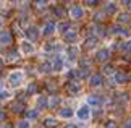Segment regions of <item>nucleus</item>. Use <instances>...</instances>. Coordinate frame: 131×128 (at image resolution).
Returning <instances> with one entry per match:
<instances>
[{
    "instance_id": "6e6552de",
    "label": "nucleus",
    "mask_w": 131,
    "mask_h": 128,
    "mask_svg": "<svg viewBox=\"0 0 131 128\" xmlns=\"http://www.w3.org/2000/svg\"><path fill=\"white\" fill-rule=\"evenodd\" d=\"M108 55H110L108 49H100V50H97V54H95V58H97L99 62H105V60L108 58Z\"/></svg>"
},
{
    "instance_id": "e433bc0d",
    "label": "nucleus",
    "mask_w": 131,
    "mask_h": 128,
    "mask_svg": "<svg viewBox=\"0 0 131 128\" xmlns=\"http://www.w3.org/2000/svg\"><path fill=\"white\" fill-rule=\"evenodd\" d=\"M107 128H117V123H115V122H108V123H107Z\"/></svg>"
},
{
    "instance_id": "2f4dec72",
    "label": "nucleus",
    "mask_w": 131,
    "mask_h": 128,
    "mask_svg": "<svg viewBox=\"0 0 131 128\" xmlns=\"http://www.w3.org/2000/svg\"><path fill=\"white\" fill-rule=\"evenodd\" d=\"M29 126H31V123H29L28 120H21L18 123V128H29Z\"/></svg>"
},
{
    "instance_id": "f704fd0d",
    "label": "nucleus",
    "mask_w": 131,
    "mask_h": 128,
    "mask_svg": "<svg viewBox=\"0 0 131 128\" xmlns=\"http://www.w3.org/2000/svg\"><path fill=\"white\" fill-rule=\"evenodd\" d=\"M8 97H10L8 91H0V99H8Z\"/></svg>"
},
{
    "instance_id": "412c9836",
    "label": "nucleus",
    "mask_w": 131,
    "mask_h": 128,
    "mask_svg": "<svg viewBox=\"0 0 131 128\" xmlns=\"http://www.w3.org/2000/svg\"><path fill=\"white\" fill-rule=\"evenodd\" d=\"M115 12H117V3H113V2H110L105 5V13H108V15H113Z\"/></svg>"
},
{
    "instance_id": "473e14b6",
    "label": "nucleus",
    "mask_w": 131,
    "mask_h": 128,
    "mask_svg": "<svg viewBox=\"0 0 131 128\" xmlns=\"http://www.w3.org/2000/svg\"><path fill=\"white\" fill-rule=\"evenodd\" d=\"M122 49H123V50H131V39H129V41H126V42L122 45Z\"/></svg>"
},
{
    "instance_id": "a19ab883",
    "label": "nucleus",
    "mask_w": 131,
    "mask_h": 128,
    "mask_svg": "<svg viewBox=\"0 0 131 128\" xmlns=\"http://www.w3.org/2000/svg\"><path fill=\"white\" fill-rule=\"evenodd\" d=\"M2 66H3V60L0 58V68H2Z\"/></svg>"
},
{
    "instance_id": "4468645a",
    "label": "nucleus",
    "mask_w": 131,
    "mask_h": 128,
    "mask_svg": "<svg viewBox=\"0 0 131 128\" xmlns=\"http://www.w3.org/2000/svg\"><path fill=\"white\" fill-rule=\"evenodd\" d=\"M55 29H57V26H55L53 23H47V24L44 26L42 33H44V36H50V34H53V33H55Z\"/></svg>"
},
{
    "instance_id": "ea45409f",
    "label": "nucleus",
    "mask_w": 131,
    "mask_h": 128,
    "mask_svg": "<svg viewBox=\"0 0 131 128\" xmlns=\"http://www.w3.org/2000/svg\"><path fill=\"white\" fill-rule=\"evenodd\" d=\"M99 2H88V5H91V7H94V5H97Z\"/></svg>"
},
{
    "instance_id": "7c9ffc66",
    "label": "nucleus",
    "mask_w": 131,
    "mask_h": 128,
    "mask_svg": "<svg viewBox=\"0 0 131 128\" xmlns=\"http://www.w3.org/2000/svg\"><path fill=\"white\" fill-rule=\"evenodd\" d=\"M104 73H105V75H112V73H113V66H112V65H105V66H104Z\"/></svg>"
},
{
    "instance_id": "dca6fc26",
    "label": "nucleus",
    "mask_w": 131,
    "mask_h": 128,
    "mask_svg": "<svg viewBox=\"0 0 131 128\" xmlns=\"http://www.w3.org/2000/svg\"><path fill=\"white\" fill-rule=\"evenodd\" d=\"M53 70H57V71H60L63 68V58L60 57V55H57V57H55V60H53Z\"/></svg>"
},
{
    "instance_id": "0eeeda50",
    "label": "nucleus",
    "mask_w": 131,
    "mask_h": 128,
    "mask_svg": "<svg viewBox=\"0 0 131 128\" xmlns=\"http://www.w3.org/2000/svg\"><path fill=\"white\" fill-rule=\"evenodd\" d=\"M73 115H74V112L70 107H63V109L58 110V117H62V119H71Z\"/></svg>"
},
{
    "instance_id": "c756f323",
    "label": "nucleus",
    "mask_w": 131,
    "mask_h": 128,
    "mask_svg": "<svg viewBox=\"0 0 131 128\" xmlns=\"http://www.w3.org/2000/svg\"><path fill=\"white\" fill-rule=\"evenodd\" d=\"M7 55H8L10 60H16V58H18V50H10Z\"/></svg>"
},
{
    "instance_id": "9d476101",
    "label": "nucleus",
    "mask_w": 131,
    "mask_h": 128,
    "mask_svg": "<svg viewBox=\"0 0 131 128\" xmlns=\"http://www.w3.org/2000/svg\"><path fill=\"white\" fill-rule=\"evenodd\" d=\"M112 80H113V83H115V84H123V83H126V80H128V78H126V75H125V73H120V71H118V73H115V75H113V78H112Z\"/></svg>"
},
{
    "instance_id": "5701e85b",
    "label": "nucleus",
    "mask_w": 131,
    "mask_h": 128,
    "mask_svg": "<svg viewBox=\"0 0 131 128\" xmlns=\"http://www.w3.org/2000/svg\"><path fill=\"white\" fill-rule=\"evenodd\" d=\"M112 33H113V34H123V36H128V31H126V29H123V28H120V26H113V28H112Z\"/></svg>"
},
{
    "instance_id": "72a5a7b5",
    "label": "nucleus",
    "mask_w": 131,
    "mask_h": 128,
    "mask_svg": "<svg viewBox=\"0 0 131 128\" xmlns=\"http://www.w3.org/2000/svg\"><path fill=\"white\" fill-rule=\"evenodd\" d=\"M55 15H57V16H63V15H65L63 8L62 7H57V8H55Z\"/></svg>"
},
{
    "instance_id": "c03bdc74",
    "label": "nucleus",
    "mask_w": 131,
    "mask_h": 128,
    "mask_svg": "<svg viewBox=\"0 0 131 128\" xmlns=\"http://www.w3.org/2000/svg\"><path fill=\"white\" fill-rule=\"evenodd\" d=\"M129 80H131V78H129Z\"/></svg>"
},
{
    "instance_id": "37998d69",
    "label": "nucleus",
    "mask_w": 131,
    "mask_h": 128,
    "mask_svg": "<svg viewBox=\"0 0 131 128\" xmlns=\"http://www.w3.org/2000/svg\"><path fill=\"white\" fill-rule=\"evenodd\" d=\"M0 83H2V80H0Z\"/></svg>"
},
{
    "instance_id": "bb28decb",
    "label": "nucleus",
    "mask_w": 131,
    "mask_h": 128,
    "mask_svg": "<svg viewBox=\"0 0 131 128\" xmlns=\"http://www.w3.org/2000/svg\"><path fill=\"white\" fill-rule=\"evenodd\" d=\"M36 91H37V86H36V83H31V84L28 86L26 93H28V94H34V93H36Z\"/></svg>"
},
{
    "instance_id": "9b49d317",
    "label": "nucleus",
    "mask_w": 131,
    "mask_h": 128,
    "mask_svg": "<svg viewBox=\"0 0 131 128\" xmlns=\"http://www.w3.org/2000/svg\"><path fill=\"white\" fill-rule=\"evenodd\" d=\"M0 44H12V33L10 31L0 33Z\"/></svg>"
},
{
    "instance_id": "ddd939ff",
    "label": "nucleus",
    "mask_w": 131,
    "mask_h": 128,
    "mask_svg": "<svg viewBox=\"0 0 131 128\" xmlns=\"http://www.w3.org/2000/svg\"><path fill=\"white\" fill-rule=\"evenodd\" d=\"M36 105H37V109H47V107H49L47 97H45V96H39L37 101H36Z\"/></svg>"
},
{
    "instance_id": "4be33fe9",
    "label": "nucleus",
    "mask_w": 131,
    "mask_h": 128,
    "mask_svg": "<svg viewBox=\"0 0 131 128\" xmlns=\"http://www.w3.org/2000/svg\"><path fill=\"white\" fill-rule=\"evenodd\" d=\"M52 70H53V65L50 62H44L41 65V71H42V73H49V71H52Z\"/></svg>"
},
{
    "instance_id": "7ed1b4c3",
    "label": "nucleus",
    "mask_w": 131,
    "mask_h": 128,
    "mask_svg": "<svg viewBox=\"0 0 131 128\" xmlns=\"http://www.w3.org/2000/svg\"><path fill=\"white\" fill-rule=\"evenodd\" d=\"M24 34H26V37H28L29 42H31V41H37V37H39V29L36 26H29L26 31H24Z\"/></svg>"
},
{
    "instance_id": "6ab92c4d",
    "label": "nucleus",
    "mask_w": 131,
    "mask_h": 128,
    "mask_svg": "<svg viewBox=\"0 0 131 128\" xmlns=\"http://www.w3.org/2000/svg\"><path fill=\"white\" fill-rule=\"evenodd\" d=\"M44 125L47 128H55V126H57V119H53V117H47V119L44 120Z\"/></svg>"
},
{
    "instance_id": "4c0bfd02",
    "label": "nucleus",
    "mask_w": 131,
    "mask_h": 128,
    "mask_svg": "<svg viewBox=\"0 0 131 128\" xmlns=\"http://www.w3.org/2000/svg\"><path fill=\"white\" fill-rule=\"evenodd\" d=\"M125 128H131V120H126V123H125Z\"/></svg>"
},
{
    "instance_id": "f257e3e1",
    "label": "nucleus",
    "mask_w": 131,
    "mask_h": 128,
    "mask_svg": "<svg viewBox=\"0 0 131 128\" xmlns=\"http://www.w3.org/2000/svg\"><path fill=\"white\" fill-rule=\"evenodd\" d=\"M23 78H24L23 71H12L10 76H8V84L12 86V88H18V86L23 83Z\"/></svg>"
},
{
    "instance_id": "a878e982",
    "label": "nucleus",
    "mask_w": 131,
    "mask_h": 128,
    "mask_svg": "<svg viewBox=\"0 0 131 128\" xmlns=\"http://www.w3.org/2000/svg\"><path fill=\"white\" fill-rule=\"evenodd\" d=\"M79 76H81V71H78V70H70L68 71V78H79Z\"/></svg>"
},
{
    "instance_id": "58836bf2",
    "label": "nucleus",
    "mask_w": 131,
    "mask_h": 128,
    "mask_svg": "<svg viewBox=\"0 0 131 128\" xmlns=\"http://www.w3.org/2000/svg\"><path fill=\"white\" fill-rule=\"evenodd\" d=\"M45 5H47L45 2H37V7H45Z\"/></svg>"
},
{
    "instance_id": "b1692460",
    "label": "nucleus",
    "mask_w": 131,
    "mask_h": 128,
    "mask_svg": "<svg viewBox=\"0 0 131 128\" xmlns=\"http://www.w3.org/2000/svg\"><path fill=\"white\" fill-rule=\"evenodd\" d=\"M118 21H120V23H129V21H131V16H129L128 13H122V15L118 16Z\"/></svg>"
},
{
    "instance_id": "f03ea898",
    "label": "nucleus",
    "mask_w": 131,
    "mask_h": 128,
    "mask_svg": "<svg viewBox=\"0 0 131 128\" xmlns=\"http://www.w3.org/2000/svg\"><path fill=\"white\" fill-rule=\"evenodd\" d=\"M76 117L79 120H89V117H91V109H89V105H81L79 109L76 110Z\"/></svg>"
},
{
    "instance_id": "a211bd4d",
    "label": "nucleus",
    "mask_w": 131,
    "mask_h": 128,
    "mask_svg": "<svg viewBox=\"0 0 131 128\" xmlns=\"http://www.w3.org/2000/svg\"><path fill=\"white\" fill-rule=\"evenodd\" d=\"M95 44H97V37H95V36H91V37H88V39H86V42H84L86 49H92Z\"/></svg>"
},
{
    "instance_id": "f8f14e48",
    "label": "nucleus",
    "mask_w": 131,
    "mask_h": 128,
    "mask_svg": "<svg viewBox=\"0 0 131 128\" xmlns=\"http://www.w3.org/2000/svg\"><path fill=\"white\" fill-rule=\"evenodd\" d=\"M89 84L94 86V88H97V86L102 84V75H92L89 78Z\"/></svg>"
},
{
    "instance_id": "cd10ccee",
    "label": "nucleus",
    "mask_w": 131,
    "mask_h": 128,
    "mask_svg": "<svg viewBox=\"0 0 131 128\" xmlns=\"http://www.w3.org/2000/svg\"><path fill=\"white\" fill-rule=\"evenodd\" d=\"M12 109H13V112H23V104L21 102H15L12 105Z\"/></svg>"
},
{
    "instance_id": "1a4fd4ad",
    "label": "nucleus",
    "mask_w": 131,
    "mask_h": 128,
    "mask_svg": "<svg viewBox=\"0 0 131 128\" xmlns=\"http://www.w3.org/2000/svg\"><path fill=\"white\" fill-rule=\"evenodd\" d=\"M102 104V101H100V97L97 94H91L88 96V105H94V107H97Z\"/></svg>"
},
{
    "instance_id": "423d86ee",
    "label": "nucleus",
    "mask_w": 131,
    "mask_h": 128,
    "mask_svg": "<svg viewBox=\"0 0 131 128\" xmlns=\"http://www.w3.org/2000/svg\"><path fill=\"white\" fill-rule=\"evenodd\" d=\"M21 50H23L24 55H29V54L34 52V45L29 42V41H23L21 42Z\"/></svg>"
},
{
    "instance_id": "20e7f679",
    "label": "nucleus",
    "mask_w": 131,
    "mask_h": 128,
    "mask_svg": "<svg viewBox=\"0 0 131 128\" xmlns=\"http://www.w3.org/2000/svg\"><path fill=\"white\" fill-rule=\"evenodd\" d=\"M70 13H71V16L76 18V19L84 16V10H83V7H79V5H74V7L70 10Z\"/></svg>"
},
{
    "instance_id": "2eb2a0df",
    "label": "nucleus",
    "mask_w": 131,
    "mask_h": 128,
    "mask_svg": "<svg viewBox=\"0 0 131 128\" xmlns=\"http://www.w3.org/2000/svg\"><path fill=\"white\" fill-rule=\"evenodd\" d=\"M67 54H68V58H70V60H76L78 54H79V50H78V47H74V45H71V47H68Z\"/></svg>"
},
{
    "instance_id": "c9c22d12",
    "label": "nucleus",
    "mask_w": 131,
    "mask_h": 128,
    "mask_svg": "<svg viewBox=\"0 0 131 128\" xmlns=\"http://www.w3.org/2000/svg\"><path fill=\"white\" fill-rule=\"evenodd\" d=\"M5 119H7V115H5V112L0 109V122H5Z\"/></svg>"
},
{
    "instance_id": "c85d7f7f",
    "label": "nucleus",
    "mask_w": 131,
    "mask_h": 128,
    "mask_svg": "<svg viewBox=\"0 0 131 128\" xmlns=\"http://www.w3.org/2000/svg\"><path fill=\"white\" fill-rule=\"evenodd\" d=\"M58 102H60V99H58V97H57V96H53V97H52V99H50V102H49V107H50V109H53V107H55V105H57V104H58Z\"/></svg>"
},
{
    "instance_id": "f3484780",
    "label": "nucleus",
    "mask_w": 131,
    "mask_h": 128,
    "mask_svg": "<svg viewBox=\"0 0 131 128\" xmlns=\"http://www.w3.org/2000/svg\"><path fill=\"white\" fill-rule=\"evenodd\" d=\"M68 89L71 91L73 94H78V93H79V89H81V86H79L76 81H70V83H68Z\"/></svg>"
},
{
    "instance_id": "39448f33",
    "label": "nucleus",
    "mask_w": 131,
    "mask_h": 128,
    "mask_svg": "<svg viewBox=\"0 0 131 128\" xmlns=\"http://www.w3.org/2000/svg\"><path fill=\"white\" fill-rule=\"evenodd\" d=\"M63 39H65V42L73 44V42H76V41H78V33L76 31H68L67 34H63Z\"/></svg>"
},
{
    "instance_id": "aec40b11",
    "label": "nucleus",
    "mask_w": 131,
    "mask_h": 128,
    "mask_svg": "<svg viewBox=\"0 0 131 128\" xmlns=\"http://www.w3.org/2000/svg\"><path fill=\"white\" fill-rule=\"evenodd\" d=\"M57 29H58V31H60V33H63V34H67V33L70 31V23H68V21H62V23H60V24H58V26H57Z\"/></svg>"
},
{
    "instance_id": "393cba45",
    "label": "nucleus",
    "mask_w": 131,
    "mask_h": 128,
    "mask_svg": "<svg viewBox=\"0 0 131 128\" xmlns=\"http://www.w3.org/2000/svg\"><path fill=\"white\" fill-rule=\"evenodd\" d=\"M37 117H39V110H37V109L28 110V119H31V120H36Z\"/></svg>"
},
{
    "instance_id": "79ce46f5",
    "label": "nucleus",
    "mask_w": 131,
    "mask_h": 128,
    "mask_svg": "<svg viewBox=\"0 0 131 128\" xmlns=\"http://www.w3.org/2000/svg\"><path fill=\"white\" fill-rule=\"evenodd\" d=\"M0 29H2V21H0Z\"/></svg>"
}]
</instances>
